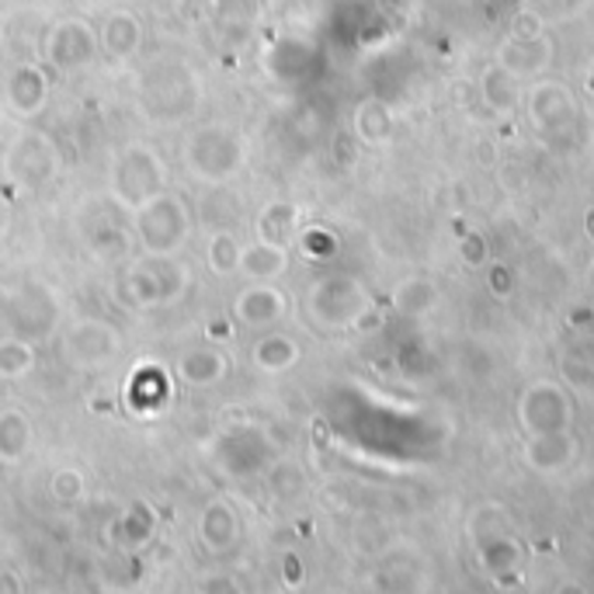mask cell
<instances>
[{"label":"cell","instance_id":"10","mask_svg":"<svg viewBox=\"0 0 594 594\" xmlns=\"http://www.w3.org/2000/svg\"><path fill=\"white\" fill-rule=\"evenodd\" d=\"M198 539L209 552H222L237 542V515L230 504L213 501L198 518Z\"/></svg>","mask_w":594,"mask_h":594},{"label":"cell","instance_id":"8","mask_svg":"<svg viewBox=\"0 0 594 594\" xmlns=\"http://www.w3.org/2000/svg\"><path fill=\"white\" fill-rule=\"evenodd\" d=\"M285 313V296L272 285H251L233 302V317L248 327H272Z\"/></svg>","mask_w":594,"mask_h":594},{"label":"cell","instance_id":"9","mask_svg":"<svg viewBox=\"0 0 594 594\" xmlns=\"http://www.w3.org/2000/svg\"><path fill=\"white\" fill-rule=\"evenodd\" d=\"M8 101L18 115H38L49 101V80L38 67H18L8 80Z\"/></svg>","mask_w":594,"mask_h":594},{"label":"cell","instance_id":"15","mask_svg":"<svg viewBox=\"0 0 594 594\" xmlns=\"http://www.w3.org/2000/svg\"><path fill=\"white\" fill-rule=\"evenodd\" d=\"M296 362V344L282 334H269L254 344V365L264 368V373H282Z\"/></svg>","mask_w":594,"mask_h":594},{"label":"cell","instance_id":"4","mask_svg":"<svg viewBox=\"0 0 594 594\" xmlns=\"http://www.w3.org/2000/svg\"><path fill=\"white\" fill-rule=\"evenodd\" d=\"M163 192V168L147 147H129L115 163V198L139 209L142 202Z\"/></svg>","mask_w":594,"mask_h":594},{"label":"cell","instance_id":"11","mask_svg":"<svg viewBox=\"0 0 594 594\" xmlns=\"http://www.w3.org/2000/svg\"><path fill=\"white\" fill-rule=\"evenodd\" d=\"M178 376L195 389H209L219 379H227V355L216 352V347H198V352H189L181 358Z\"/></svg>","mask_w":594,"mask_h":594},{"label":"cell","instance_id":"13","mask_svg":"<svg viewBox=\"0 0 594 594\" xmlns=\"http://www.w3.org/2000/svg\"><path fill=\"white\" fill-rule=\"evenodd\" d=\"M139 43H142V25L126 11L112 14L105 22V28H101V46H105V53L115 59L133 56L139 49Z\"/></svg>","mask_w":594,"mask_h":594},{"label":"cell","instance_id":"14","mask_svg":"<svg viewBox=\"0 0 594 594\" xmlns=\"http://www.w3.org/2000/svg\"><path fill=\"white\" fill-rule=\"evenodd\" d=\"M282 269H285L282 243L258 240L254 248H240V272H243V275L264 282V278H275Z\"/></svg>","mask_w":594,"mask_h":594},{"label":"cell","instance_id":"18","mask_svg":"<svg viewBox=\"0 0 594 594\" xmlns=\"http://www.w3.org/2000/svg\"><path fill=\"white\" fill-rule=\"evenodd\" d=\"M49 494L59 504H77L84 498V477L77 469H56V477L49 480Z\"/></svg>","mask_w":594,"mask_h":594},{"label":"cell","instance_id":"16","mask_svg":"<svg viewBox=\"0 0 594 594\" xmlns=\"http://www.w3.org/2000/svg\"><path fill=\"white\" fill-rule=\"evenodd\" d=\"M209 269L216 272V275H233V272H240V248H237V240H233V233H216L213 240H209Z\"/></svg>","mask_w":594,"mask_h":594},{"label":"cell","instance_id":"12","mask_svg":"<svg viewBox=\"0 0 594 594\" xmlns=\"http://www.w3.org/2000/svg\"><path fill=\"white\" fill-rule=\"evenodd\" d=\"M32 448V421L22 411H4L0 414V462L18 466Z\"/></svg>","mask_w":594,"mask_h":594},{"label":"cell","instance_id":"2","mask_svg":"<svg viewBox=\"0 0 594 594\" xmlns=\"http://www.w3.org/2000/svg\"><path fill=\"white\" fill-rule=\"evenodd\" d=\"M243 147L227 129H202L189 142V171L209 184L227 181L240 171Z\"/></svg>","mask_w":594,"mask_h":594},{"label":"cell","instance_id":"17","mask_svg":"<svg viewBox=\"0 0 594 594\" xmlns=\"http://www.w3.org/2000/svg\"><path fill=\"white\" fill-rule=\"evenodd\" d=\"M35 365V352L22 341H8L0 344V376H25Z\"/></svg>","mask_w":594,"mask_h":594},{"label":"cell","instance_id":"3","mask_svg":"<svg viewBox=\"0 0 594 594\" xmlns=\"http://www.w3.org/2000/svg\"><path fill=\"white\" fill-rule=\"evenodd\" d=\"M184 285H189L184 269L163 261V254L136 261L126 275V293H129L133 306H168L184 293Z\"/></svg>","mask_w":594,"mask_h":594},{"label":"cell","instance_id":"7","mask_svg":"<svg viewBox=\"0 0 594 594\" xmlns=\"http://www.w3.org/2000/svg\"><path fill=\"white\" fill-rule=\"evenodd\" d=\"M115 334L108 331L105 323H77L70 338H67V355L77 362V365H101L115 355Z\"/></svg>","mask_w":594,"mask_h":594},{"label":"cell","instance_id":"1","mask_svg":"<svg viewBox=\"0 0 594 594\" xmlns=\"http://www.w3.org/2000/svg\"><path fill=\"white\" fill-rule=\"evenodd\" d=\"M133 213H136V237H139V243L150 254H171V251H178L181 243H184V237H189V230H192L184 202L168 195V192L147 198Z\"/></svg>","mask_w":594,"mask_h":594},{"label":"cell","instance_id":"6","mask_svg":"<svg viewBox=\"0 0 594 594\" xmlns=\"http://www.w3.org/2000/svg\"><path fill=\"white\" fill-rule=\"evenodd\" d=\"M94 56V35L88 25L80 22H64L56 25L53 35H49V64L56 70H77L91 64Z\"/></svg>","mask_w":594,"mask_h":594},{"label":"cell","instance_id":"5","mask_svg":"<svg viewBox=\"0 0 594 594\" xmlns=\"http://www.w3.org/2000/svg\"><path fill=\"white\" fill-rule=\"evenodd\" d=\"M59 168V153L53 147V139H46L43 133H25L22 139L8 150V171L35 189V184H46Z\"/></svg>","mask_w":594,"mask_h":594}]
</instances>
